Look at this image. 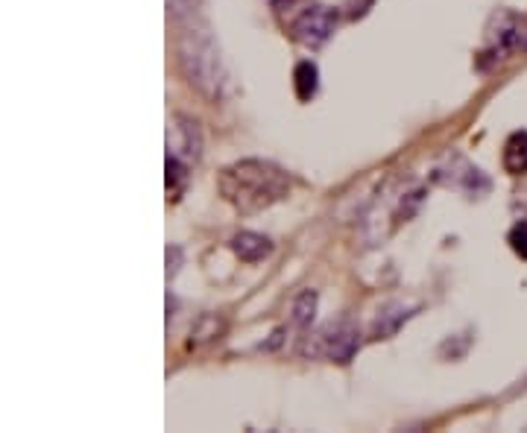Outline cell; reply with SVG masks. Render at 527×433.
<instances>
[{
    "instance_id": "1",
    "label": "cell",
    "mask_w": 527,
    "mask_h": 433,
    "mask_svg": "<svg viewBox=\"0 0 527 433\" xmlns=\"http://www.w3.org/2000/svg\"><path fill=\"white\" fill-rule=\"evenodd\" d=\"M220 193L241 214L267 211L290 193V179L282 167L261 159H243L220 173Z\"/></svg>"
},
{
    "instance_id": "2",
    "label": "cell",
    "mask_w": 527,
    "mask_h": 433,
    "mask_svg": "<svg viewBox=\"0 0 527 433\" xmlns=\"http://www.w3.org/2000/svg\"><path fill=\"white\" fill-rule=\"evenodd\" d=\"M176 56L191 88H197L205 100L217 103L226 91V65L214 36L208 33V26H188L179 36Z\"/></svg>"
},
{
    "instance_id": "3",
    "label": "cell",
    "mask_w": 527,
    "mask_h": 433,
    "mask_svg": "<svg viewBox=\"0 0 527 433\" xmlns=\"http://www.w3.org/2000/svg\"><path fill=\"white\" fill-rule=\"evenodd\" d=\"M512 53H527V15L501 9L487 26V53L492 59H507Z\"/></svg>"
},
{
    "instance_id": "4",
    "label": "cell",
    "mask_w": 527,
    "mask_h": 433,
    "mask_svg": "<svg viewBox=\"0 0 527 433\" xmlns=\"http://www.w3.org/2000/svg\"><path fill=\"white\" fill-rule=\"evenodd\" d=\"M434 181L442 188H451V191H460L466 197H483V193H490L492 181L490 176L480 170L478 164H471L466 156L460 152H449L442 164L434 170Z\"/></svg>"
},
{
    "instance_id": "5",
    "label": "cell",
    "mask_w": 527,
    "mask_h": 433,
    "mask_svg": "<svg viewBox=\"0 0 527 433\" xmlns=\"http://www.w3.org/2000/svg\"><path fill=\"white\" fill-rule=\"evenodd\" d=\"M360 348V334L349 323V319H340V323H328L320 334H314V343L302 348L305 355H323L331 363H349L355 352Z\"/></svg>"
},
{
    "instance_id": "6",
    "label": "cell",
    "mask_w": 527,
    "mask_h": 433,
    "mask_svg": "<svg viewBox=\"0 0 527 433\" xmlns=\"http://www.w3.org/2000/svg\"><path fill=\"white\" fill-rule=\"evenodd\" d=\"M335 26H337V12L326 4H316L305 9L294 21V38L305 47H323L326 41L335 36Z\"/></svg>"
},
{
    "instance_id": "7",
    "label": "cell",
    "mask_w": 527,
    "mask_h": 433,
    "mask_svg": "<svg viewBox=\"0 0 527 433\" xmlns=\"http://www.w3.org/2000/svg\"><path fill=\"white\" fill-rule=\"evenodd\" d=\"M202 149V135L200 127L188 118H176L173 127L168 129V156H176L179 161H200Z\"/></svg>"
},
{
    "instance_id": "8",
    "label": "cell",
    "mask_w": 527,
    "mask_h": 433,
    "mask_svg": "<svg viewBox=\"0 0 527 433\" xmlns=\"http://www.w3.org/2000/svg\"><path fill=\"white\" fill-rule=\"evenodd\" d=\"M232 253L238 255L243 263H258V261L273 255V243H270V237H264V234L241 232V234L232 237Z\"/></svg>"
},
{
    "instance_id": "9",
    "label": "cell",
    "mask_w": 527,
    "mask_h": 433,
    "mask_svg": "<svg viewBox=\"0 0 527 433\" xmlns=\"http://www.w3.org/2000/svg\"><path fill=\"white\" fill-rule=\"evenodd\" d=\"M504 170L510 176L527 173V132H512L504 144Z\"/></svg>"
},
{
    "instance_id": "10",
    "label": "cell",
    "mask_w": 527,
    "mask_h": 433,
    "mask_svg": "<svg viewBox=\"0 0 527 433\" xmlns=\"http://www.w3.org/2000/svg\"><path fill=\"white\" fill-rule=\"evenodd\" d=\"M413 314L410 307L405 302H393L387 304L384 311H378V319H376V337H390V334H396L401 325L408 323Z\"/></svg>"
},
{
    "instance_id": "11",
    "label": "cell",
    "mask_w": 527,
    "mask_h": 433,
    "mask_svg": "<svg viewBox=\"0 0 527 433\" xmlns=\"http://www.w3.org/2000/svg\"><path fill=\"white\" fill-rule=\"evenodd\" d=\"M320 88V71H316L314 62H299L294 67V91L302 103H308L311 97Z\"/></svg>"
},
{
    "instance_id": "12",
    "label": "cell",
    "mask_w": 527,
    "mask_h": 433,
    "mask_svg": "<svg viewBox=\"0 0 527 433\" xmlns=\"http://www.w3.org/2000/svg\"><path fill=\"white\" fill-rule=\"evenodd\" d=\"M188 185V164L168 156V200H179Z\"/></svg>"
},
{
    "instance_id": "13",
    "label": "cell",
    "mask_w": 527,
    "mask_h": 433,
    "mask_svg": "<svg viewBox=\"0 0 527 433\" xmlns=\"http://www.w3.org/2000/svg\"><path fill=\"white\" fill-rule=\"evenodd\" d=\"M314 311H316V293H302L296 307H294V323L299 328H305L314 319Z\"/></svg>"
},
{
    "instance_id": "14",
    "label": "cell",
    "mask_w": 527,
    "mask_h": 433,
    "mask_svg": "<svg viewBox=\"0 0 527 433\" xmlns=\"http://www.w3.org/2000/svg\"><path fill=\"white\" fill-rule=\"evenodd\" d=\"M507 243H510L512 253L527 261V222H519V226H512V229H510Z\"/></svg>"
},
{
    "instance_id": "15",
    "label": "cell",
    "mask_w": 527,
    "mask_h": 433,
    "mask_svg": "<svg viewBox=\"0 0 527 433\" xmlns=\"http://www.w3.org/2000/svg\"><path fill=\"white\" fill-rule=\"evenodd\" d=\"M200 0H168V9L173 12V15H182V12H191Z\"/></svg>"
},
{
    "instance_id": "16",
    "label": "cell",
    "mask_w": 527,
    "mask_h": 433,
    "mask_svg": "<svg viewBox=\"0 0 527 433\" xmlns=\"http://www.w3.org/2000/svg\"><path fill=\"white\" fill-rule=\"evenodd\" d=\"M179 261H182V249H179V246H168V275H176Z\"/></svg>"
},
{
    "instance_id": "17",
    "label": "cell",
    "mask_w": 527,
    "mask_h": 433,
    "mask_svg": "<svg viewBox=\"0 0 527 433\" xmlns=\"http://www.w3.org/2000/svg\"><path fill=\"white\" fill-rule=\"evenodd\" d=\"M270 4H273L275 9H287L290 4H294V0H270Z\"/></svg>"
}]
</instances>
